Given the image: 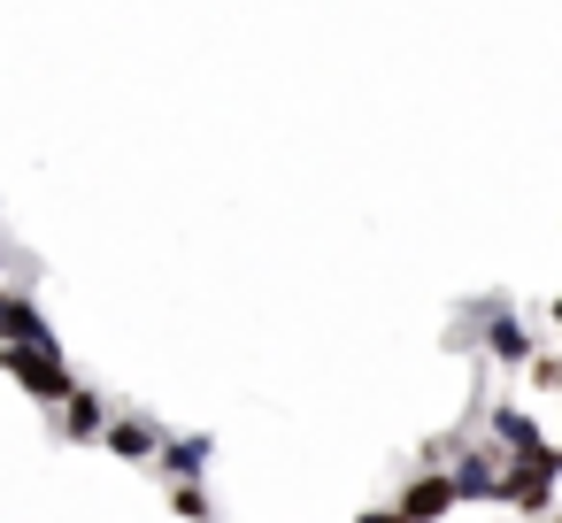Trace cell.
Returning a JSON list of instances; mask_svg holds the SVG:
<instances>
[{
  "instance_id": "cell-1",
  "label": "cell",
  "mask_w": 562,
  "mask_h": 523,
  "mask_svg": "<svg viewBox=\"0 0 562 523\" xmlns=\"http://www.w3.org/2000/svg\"><path fill=\"white\" fill-rule=\"evenodd\" d=\"M0 369H9L40 408H63L70 393H78V377H70V362H63V346L47 339V346H16V339H0Z\"/></svg>"
},
{
  "instance_id": "cell-6",
  "label": "cell",
  "mask_w": 562,
  "mask_h": 523,
  "mask_svg": "<svg viewBox=\"0 0 562 523\" xmlns=\"http://www.w3.org/2000/svg\"><path fill=\"white\" fill-rule=\"evenodd\" d=\"M109 454L155 462V454H162V423H155V416H109Z\"/></svg>"
},
{
  "instance_id": "cell-14",
  "label": "cell",
  "mask_w": 562,
  "mask_h": 523,
  "mask_svg": "<svg viewBox=\"0 0 562 523\" xmlns=\"http://www.w3.org/2000/svg\"><path fill=\"white\" fill-rule=\"evenodd\" d=\"M547 316H554V323H562V300H554V308H547Z\"/></svg>"
},
{
  "instance_id": "cell-8",
  "label": "cell",
  "mask_w": 562,
  "mask_h": 523,
  "mask_svg": "<svg viewBox=\"0 0 562 523\" xmlns=\"http://www.w3.org/2000/svg\"><path fill=\"white\" fill-rule=\"evenodd\" d=\"M63 439H109V400L78 385V393L63 400Z\"/></svg>"
},
{
  "instance_id": "cell-9",
  "label": "cell",
  "mask_w": 562,
  "mask_h": 523,
  "mask_svg": "<svg viewBox=\"0 0 562 523\" xmlns=\"http://www.w3.org/2000/svg\"><path fill=\"white\" fill-rule=\"evenodd\" d=\"M493 446H501V454H531V446H547V439H539V423H531L524 408H493Z\"/></svg>"
},
{
  "instance_id": "cell-4",
  "label": "cell",
  "mask_w": 562,
  "mask_h": 523,
  "mask_svg": "<svg viewBox=\"0 0 562 523\" xmlns=\"http://www.w3.org/2000/svg\"><path fill=\"white\" fill-rule=\"evenodd\" d=\"M454 500H462V492H454V469H439V462H424V469L401 485V515H408V523H439Z\"/></svg>"
},
{
  "instance_id": "cell-7",
  "label": "cell",
  "mask_w": 562,
  "mask_h": 523,
  "mask_svg": "<svg viewBox=\"0 0 562 523\" xmlns=\"http://www.w3.org/2000/svg\"><path fill=\"white\" fill-rule=\"evenodd\" d=\"M485 354L508 362V369H524V362H531V331H524L508 308H485Z\"/></svg>"
},
{
  "instance_id": "cell-5",
  "label": "cell",
  "mask_w": 562,
  "mask_h": 523,
  "mask_svg": "<svg viewBox=\"0 0 562 523\" xmlns=\"http://www.w3.org/2000/svg\"><path fill=\"white\" fill-rule=\"evenodd\" d=\"M0 339H16V346H47V339H55V323L32 308V293H9V285H0Z\"/></svg>"
},
{
  "instance_id": "cell-11",
  "label": "cell",
  "mask_w": 562,
  "mask_h": 523,
  "mask_svg": "<svg viewBox=\"0 0 562 523\" xmlns=\"http://www.w3.org/2000/svg\"><path fill=\"white\" fill-rule=\"evenodd\" d=\"M170 508H178L186 523H209V492H201V477H170Z\"/></svg>"
},
{
  "instance_id": "cell-12",
  "label": "cell",
  "mask_w": 562,
  "mask_h": 523,
  "mask_svg": "<svg viewBox=\"0 0 562 523\" xmlns=\"http://www.w3.org/2000/svg\"><path fill=\"white\" fill-rule=\"evenodd\" d=\"M524 377H531L539 393H562V354H531V362H524Z\"/></svg>"
},
{
  "instance_id": "cell-3",
  "label": "cell",
  "mask_w": 562,
  "mask_h": 523,
  "mask_svg": "<svg viewBox=\"0 0 562 523\" xmlns=\"http://www.w3.org/2000/svg\"><path fill=\"white\" fill-rule=\"evenodd\" d=\"M454 492L462 500H508V454L501 446H454Z\"/></svg>"
},
{
  "instance_id": "cell-13",
  "label": "cell",
  "mask_w": 562,
  "mask_h": 523,
  "mask_svg": "<svg viewBox=\"0 0 562 523\" xmlns=\"http://www.w3.org/2000/svg\"><path fill=\"white\" fill-rule=\"evenodd\" d=\"M362 523H408L401 508H362Z\"/></svg>"
},
{
  "instance_id": "cell-2",
  "label": "cell",
  "mask_w": 562,
  "mask_h": 523,
  "mask_svg": "<svg viewBox=\"0 0 562 523\" xmlns=\"http://www.w3.org/2000/svg\"><path fill=\"white\" fill-rule=\"evenodd\" d=\"M554 485H562V446L508 454V508H524V515H547V508H554Z\"/></svg>"
},
{
  "instance_id": "cell-10",
  "label": "cell",
  "mask_w": 562,
  "mask_h": 523,
  "mask_svg": "<svg viewBox=\"0 0 562 523\" xmlns=\"http://www.w3.org/2000/svg\"><path fill=\"white\" fill-rule=\"evenodd\" d=\"M209 454H216V439H201V431H193V439H162V454H155V462H162L170 477H201V462H209Z\"/></svg>"
}]
</instances>
